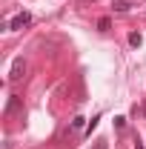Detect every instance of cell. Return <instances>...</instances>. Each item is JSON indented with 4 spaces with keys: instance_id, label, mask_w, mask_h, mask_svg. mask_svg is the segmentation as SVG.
<instances>
[{
    "instance_id": "6da1fadb",
    "label": "cell",
    "mask_w": 146,
    "mask_h": 149,
    "mask_svg": "<svg viewBox=\"0 0 146 149\" xmlns=\"http://www.w3.org/2000/svg\"><path fill=\"white\" fill-rule=\"evenodd\" d=\"M29 23H32V15H29V12H20V15H15V17L9 20V32L23 29V26H29Z\"/></svg>"
},
{
    "instance_id": "7a4b0ae2",
    "label": "cell",
    "mask_w": 146,
    "mask_h": 149,
    "mask_svg": "<svg viewBox=\"0 0 146 149\" xmlns=\"http://www.w3.org/2000/svg\"><path fill=\"white\" fill-rule=\"evenodd\" d=\"M26 72V63H23V57H17L15 63H12V72H9V80H20Z\"/></svg>"
},
{
    "instance_id": "3957f363",
    "label": "cell",
    "mask_w": 146,
    "mask_h": 149,
    "mask_svg": "<svg viewBox=\"0 0 146 149\" xmlns=\"http://www.w3.org/2000/svg\"><path fill=\"white\" fill-rule=\"evenodd\" d=\"M15 112H20V97L17 95H12L9 103H6V115H15Z\"/></svg>"
},
{
    "instance_id": "277c9868",
    "label": "cell",
    "mask_w": 146,
    "mask_h": 149,
    "mask_svg": "<svg viewBox=\"0 0 146 149\" xmlns=\"http://www.w3.org/2000/svg\"><path fill=\"white\" fill-rule=\"evenodd\" d=\"M129 43H132V46H140V43H143V37L138 35V32H132V35H129Z\"/></svg>"
},
{
    "instance_id": "5b68a950",
    "label": "cell",
    "mask_w": 146,
    "mask_h": 149,
    "mask_svg": "<svg viewBox=\"0 0 146 149\" xmlns=\"http://www.w3.org/2000/svg\"><path fill=\"white\" fill-rule=\"evenodd\" d=\"M115 12H129V3L126 0H117V3H115Z\"/></svg>"
},
{
    "instance_id": "8992f818",
    "label": "cell",
    "mask_w": 146,
    "mask_h": 149,
    "mask_svg": "<svg viewBox=\"0 0 146 149\" xmlns=\"http://www.w3.org/2000/svg\"><path fill=\"white\" fill-rule=\"evenodd\" d=\"M97 29L106 32V29H109V17H100V20H97Z\"/></svg>"
},
{
    "instance_id": "52a82bcc",
    "label": "cell",
    "mask_w": 146,
    "mask_h": 149,
    "mask_svg": "<svg viewBox=\"0 0 146 149\" xmlns=\"http://www.w3.org/2000/svg\"><path fill=\"white\" fill-rule=\"evenodd\" d=\"M143 115H146V106H143Z\"/></svg>"
}]
</instances>
